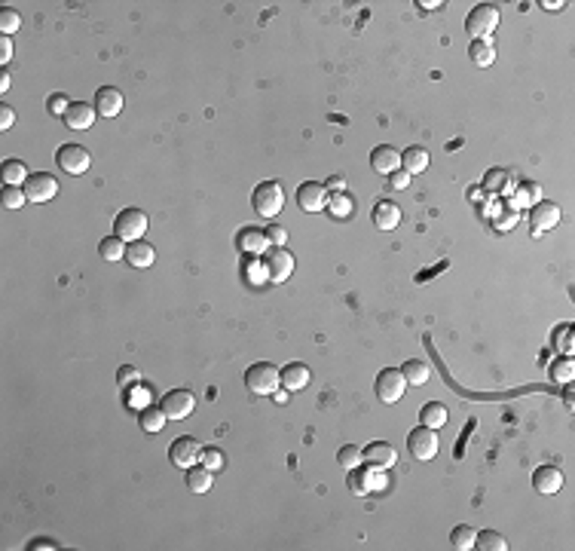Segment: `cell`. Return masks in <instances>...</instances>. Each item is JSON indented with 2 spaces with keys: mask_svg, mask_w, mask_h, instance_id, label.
<instances>
[{
  "mask_svg": "<svg viewBox=\"0 0 575 551\" xmlns=\"http://www.w3.org/2000/svg\"><path fill=\"white\" fill-rule=\"evenodd\" d=\"M389 184H392L395 190H404V187H410V174H407L404 169H398V172L389 174Z\"/></svg>",
  "mask_w": 575,
  "mask_h": 551,
  "instance_id": "f6af8a7d",
  "label": "cell"
},
{
  "mask_svg": "<svg viewBox=\"0 0 575 551\" xmlns=\"http://www.w3.org/2000/svg\"><path fill=\"white\" fill-rule=\"evenodd\" d=\"M475 548H484V551H508V539L502 536V533H496V530H484V533H478Z\"/></svg>",
  "mask_w": 575,
  "mask_h": 551,
  "instance_id": "d6a6232c",
  "label": "cell"
},
{
  "mask_svg": "<svg viewBox=\"0 0 575 551\" xmlns=\"http://www.w3.org/2000/svg\"><path fill=\"white\" fill-rule=\"evenodd\" d=\"M401 165H404V172L407 174H420L429 169V150L420 144H413V147H407V150L401 153Z\"/></svg>",
  "mask_w": 575,
  "mask_h": 551,
  "instance_id": "d4e9b609",
  "label": "cell"
},
{
  "mask_svg": "<svg viewBox=\"0 0 575 551\" xmlns=\"http://www.w3.org/2000/svg\"><path fill=\"white\" fill-rule=\"evenodd\" d=\"M123 92H119L117 86H101L95 92V110L98 117H117L119 110H123Z\"/></svg>",
  "mask_w": 575,
  "mask_h": 551,
  "instance_id": "d6986e66",
  "label": "cell"
},
{
  "mask_svg": "<svg viewBox=\"0 0 575 551\" xmlns=\"http://www.w3.org/2000/svg\"><path fill=\"white\" fill-rule=\"evenodd\" d=\"M13 59V40L6 34H0V61H9Z\"/></svg>",
  "mask_w": 575,
  "mask_h": 551,
  "instance_id": "c3c4849f",
  "label": "cell"
},
{
  "mask_svg": "<svg viewBox=\"0 0 575 551\" xmlns=\"http://www.w3.org/2000/svg\"><path fill=\"white\" fill-rule=\"evenodd\" d=\"M530 224L535 227V236L539 233H548V230H554L560 224V206L557 202H535L533 211H530Z\"/></svg>",
  "mask_w": 575,
  "mask_h": 551,
  "instance_id": "9a60e30c",
  "label": "cell"
},
{
  "mask_svg": "<svg viewBox=\"0 0 575 551\" xmlns=\"http://www.w3.org/2000/svg\"><path fill=\"white\" fill-rule=\"evenodd\" d=\"M0 199H4L6 208H22L25 202H28V193H25V187H16V184H4Z\"/></svg>",
  "mask_w": 575,
  "mask_h": 551,
  "instance_id": "d590c367",
  "label": "cell"
},
{
  "mask_svg": "<svg viewBox=\"0 0 575 551\" xmlns=\"http://www.w3.org/2000/svg\"><path fill=\"white\" fill-rule=\"evenodd\" d=\"M379 472H383V468H379V466H364V463H361L358 468H349V490L352 493H355V496H367L370 490H374V487H377V475Z\"/></svg>",
  "mask_w": 575,
  "mask_h": 551,
  "instance_id": "2e32d148",
  "label": "cell"
},
{
  "mask_svg": "<svg viewBox=\"0 0 575 551\" xmlns=\"http://www.w3.org/2000/svg\"><path fill=\"white\" fill-rule=\"evenodd\" d=\"M114 233L123 239V242H138L147 233V215L141 208H123L114 220Z\"/></svg>",
  "mask_w": 575,
  "mask_h": 551,
  "instance_id": "277c9868",
  "label": "cell"
},
{
  "mask_svg": "<svg viewBox=\"0 0 575 551\" xmlns=\"http://www.w3.org/2000/svg\"><path fill=\"white\" fill-rule=\"evenodd\" d=\"M496 28H499V6H493V4L471 6V13L466 18V31L475 37V40H493Z\"/></svg>",
  "mask_w": 575,
  "mask_h": 551,
  "instance_id": "7a4b0ae2",
  "label": "cell"
},
{
  "mask_svg": "<svg viewBox=\"0 0 575 551\" xmlns=\"http://www.w3.org/2000/svg\"><path fill=\"white\" fill-rule=\"evenodd\" d=\"M25 193H28V202H40L43 206V202L59 196V181H55L49 172H37L25 181Z\"/></svg>",
  "mask_w": 575,
  "mask_h": 551,
  "instance_id": "30bf717a",
  "label": "cell"
},
{
  "mask_svg": "<svg viewBox=\"0 0 575 551\" xmlns=\"http://www.w3.org/2000/svg\"><path fill=\"white\" fill-rule=\"evenodd\" d=\"M126 261H129V266H135V270H147V266H153V261H156V248L150 242H144V239L129 242Z\"/></svg>",
  "mask_w": 575,
  "mask_h": 551,
  "instance_id": "7402d4cb",
  "label": "cell"
},
{
  "mask_svg": "<svg viewBox=\"0 0 575 551\" xmlns=\"http://www.w3.org/2000/svg\"><path fill=\"white\" fill-rule=\"evenodd\" d=\"M169 456H172V463L178 466V468H190V466H196L199 459H202V444H199L196 438H190V435H181V438L172 441Z\"/></svg>",
  "mask_w": 575,
  "mask_h": 551,
  "instance_id": "8fae6325",
  "label": "cell"
},
{
  "mask_svg": "<svg viewBox=\"0 0 575 551\" xmlns=\"http://www.w3.org/2000/svg\"><path fill=\"white\" fill-rule=\"evenodd\" d=\"M551 377L557 383H572V377H575V362L567 355V358H557V362L551 365Z\"/></svg>",
  "mask_w": 575,
  "mask_h": 551,
  "instance_id": "74e56055",
  "label": "cell"
},
{
  "mask_svg": "<svg viewBox=\"0 0 575 551\" xmlns=\"http://www.w3.org/2000/svg\"><path fill=\"white\" fill-rule=\"evenodd\" d=\"M245 386L251 395H273L282 386V371L270 362H257L245 371Z\"/></svg>",
  "mask_w": 575,
  "mask_h": 551,
  "instance_id": "6da1fadb",
  "label": "cell"
},
{
  "mask_svg": "<svg viewBox=\"0 0 575 551\" xmlns=\"http://www.w3.org/2000/svg\"><path fill=\"white\" fill-rule=\"evenodd\" d=\"M129 401H132V408L141 410V408H147V404H150V392H147L144 386H135V389H132V398H129Z\"/></svg>",
  "mask_w": 575,
  "mask_h": 551,
  "instance_id": "7bdbcfd3",
  "label": "cell"
},
{
  "mask_svg": "<svg viewBox=\"0 0 575 551\" xmlns=\"http://www.w3.org/2000/svg\"><path fill=\"white\" fill-rule=\"evenodd\" d=\"M364 463L370 466H379V468H392L398 463V454L389 441H374L367 450H364Z\"/></svg>",
  "mask_w": 575,
  "mask_h": 551,
  "instance_id": "603a6c76",
  "label": "cell"
},
{
  "mask_svg": "<svg viewBox=\"0 0 575 551\" xmlns=\"http://www.w3.org/2000/svg\"><path fill=\"white\" fill-rule=\"evenodd\" d=\"M28 548H31V551H37V548H49V551H52V548H59V545H55L52 539H34Z\"/></svg>",
  "mask_w": 575,
  "mask_h": 551,
  "instance_id": "f907efd6",
  "label": "cell"
},
{
  "mask_svg": "<svg viewBox=\"0 0 575 551\" xmlns=\"http://www.w3.org/2000/svg\"><path fill=\"white\" fill-rule=\"evenodd\" d=\"M236 248L242 254L257 257V254H263L266 248H270V236H266V230H261V227H242L239 230V236H236Z\"/></svg>",
  "mask_w": 575,
  "mask_h": 551,
  "instance_id": "5bb4252c",
  "label": "cell"
},
{
  "mask_svg": "<svg viewBox=\"0 0 575 551\" xmlns=\"http://www.w3.org/2000/svg\"><path fill=\"white\" fill-rule=\"evenodd\" d=\"M328 187H331V190H337V193H343V187H346V181H343L340 174H333V178L328 181Z\"/></svg>",
  "mask_w": 575,
  "mask_h": 551,
  "instance_id": "f5cc1de1",
  "label": "cell"
},
{
  "mask_svg": "<svg viewBox=\"0 0 575 551\" xmlns=\"http://www.w3.org/2000/svg\"><path fill=\"white\" fill-rule=\"evenodd\" d=\"M475 539H478V530L475 527H456L450 533V542H453V548H459V551H468V548H475Z\"/></svg>",
  "mask_w": 575,
  "mask_h": 551,
  "instance_id": "e575fe53",
  "label": "cell"
},
{
  "mask_svg": "<svg viewBox=\"0 0 575 551\" xmlns=\"http://www.w3.org/2000/svg\"><path fill=\"white\" fill-rule=\"evenodd\" d=\"M55 162L68 174H86L92 165V153L83 144H61L59 153H55Z\"/></svg>",
  "mask_w": 575,
  "mask_h": 551,
  "instance_id": "52a82bcc",
  "label": "cell"
},
{
  "mask_svg": "<svg viewBox=\"0 0 575 551\" xmlns=\"http://www.w3.org/2000/svg\"><path fill=\"white\" fill-rule=\"evenodd\" d=\"M297 206H300L303 211H321V208H328V187L319 181H306L297 187Z\"/></svg>",
  "mask_w": 575,
  "mask_h": 551,
  "instance_id": "7c38bea8",
  "label": "cell"
},
{
  "mask_svg": "<svg viewBox=\"0 0 575 551\" xmlns=\"http://www.w3.org/2000/svg\"><path fill=\"white\" fill-rule=\"evenodd\" d=\"M266 236H270V245H285L288 242V230L279 224H270L266 227Z\"/></svg>",
  "mask_w": 575,
  "mask_h": 551,
  "instance_id": "ee69618b",
  "label": "cell"
},
{
  "mask_svg": "<svg viewBox=\"0 0 575 551\" xmlns=\"http://www.w3.org/2000/svg\"><path fill=\"white\" fill-rule=\"evenodd\" d=\"M16 123V110L9 105H0V129H13Z\"/></svg>",
  "mask_w": 575,
  "mask_h": 551,
  "instance_id": "bcb514c9",
  "label": "cell"
},
{
  "mask_svg": "<svg viewBox=\"0 0 575 551\" xmlns=\"http://www.w3.org/2000/svg\"><path fill=\"white\" fill-rule=\"evenodd\" d=\"M337 463L346 468H358L361 463H364V450H361L358 444H346V447H340V454H337Z\"/></svg>",
  "mask_w": 575,
  "mask_h": 551,
  "instance_id": "836d02e7",
  "label": "cell"
},
{
  "mask_svg": "<svg viewBox=\"0 0 575 551\" xmlns=\"http://www.w3.org/2000/svg\"><path fill=\"white\" fill-rule=\"evenodd\" d=\"M374 389H377V398L386 401V404L401 401V395H404V389H407V380H404L401 367H383V371L377 374Z\"/></svg>",
  "mask_w": 575,
  "mask_h": 551,
  "instance_id": "5b68a950",
  "label": "cell"
},
{
  "mask_svg": "<svg viewBox=\"0 0 575 551\" xmlns=\"http://www.w3.org/2000/svg\"><path fill=\"white\" fill-rule=\"evenodd\" d=\"M370 165H374V172H379V174H392V172L401 169V153H398L392 144H379V147H374V153H370Z\"/></svg>",
  "mask_w": 575,
  "mask_h": 551,
  "instance_id": "ac0fdd59",
  "label": "cell"
},
{
  "mask_svg": "<svg viewBox=\"0 0 575 551\" xmlns=\"http://www.w3.org/2000/svg\"><path fill=\"white\" fill-rule=\"evenodd\" d=\"M263 266H266V273H270L273 282H285L288 276L294 273V254L288 251L285 245H273L263 251Z\"/></svg>",
  "mask_w": 575,
  "mask_h": 551,
  "instance_id": "ba28073f",
  "label": "cell"
},
{
  "mask_svg": "<svg viewBox=\"0 0 575 551\" xmlns=\"http://www.w3.org/2000/svg\"><path fill=\"white\" fill-rule=\"evenodd\" d=\"M554 343H557V349H563V352H572V325H563L560 334H554Z\"/></svg>",
  "mask_w": 575,
  "mask_h": 551,
  "instance_id": "b9f144b4",
  "label": "cell"
},
{
  "mask_svg": "<svg viewBox=\"0 0 575 551\" xmlns=\"http://www.w3.org/2000/svg\"><path fill=\"white\" fill-rule=\"evenodd\" d=\"M135 377H138L135 367H123V371H119V380H123V383H132Z\"/></svg>",
  "mask_w": 575,
  "mask_h": 551,
  "instance_id": "816d5d0a",
  "label": "cell"
},
{
  "mask_svg": "<svg viewBox=\"0 0 575 551\" xmlns=\"http://www.w3.org/2000/svg\"><path fill=\"white\" fill-rule=\"evenodd\" d=\"M352 199L346 196V193H333V196H328V211L333 218H349L352 215Z\"/></svg>",
  "mask_w": 575,
  "mask_h": 551,
  "instance_id": "8d00e7d4",
  "label": "cell"
},
{
  "mask_svg": "<svg viewBox=\"0 0 575 551\" xmlns=\"http://www.w3.org/2000/svg\"><path fill=\"white\" fill-rule=\"evenodd\" d=\"M401 374H404L407 386H425V383L432 380V367L425 365V362H420V358H407L404 367H401Z\"/></svg>",
  "mask_w": 575,
  "mask_h": 551,
  "instance_id": "484cf974",
  "label": "cell"
},
{
  "mask_svg": "<svg viewBox=\"0 0 575 551\" xmlns=\"http://www.w3.org/2000/svg\"><path fill=\"white\" fill-rule=\"evenodd\" d=\"M98 110L95 105H89V101H71L68 114H64V126L73 129V132H86V129H92V123H95Z\"/></svg>",
  "mask_w": 575,
  "mask_h": 551,
  "instance_id": "4fadbf2b",
  "label": "cell"
},
{
  "mask_svg": "<svg viewBox=\"0 0 575 551\" xmlns=\"http://www.w3.org/2000/svg\"><path fill=\"white\" fill-rule=\"evenodd\" d=\"M309 380H312V371H309V367H306L303 362H291V365L282 367V386H285L288 392L306 389V386H309Z\"/></svg>",
  "mask_w": 575,
  "mask_h": 551,
  "instance_id": "44dd1931",
  "label": "cell"
},
{
  "mask_svg": "<svg viewBox=\"0 0 575 551\" xmlns=\"http://www.w3.org/2000/svg\"><path fill=\"white\" fill-rule=\"evenodd\" d=\"M468 59L475 61L478 68H490V64L496 61V46H493V40H471Z\"/></svg>",
  "mask_w": 575,
  "mask_h": 551,
  "instance_id": "83f0119b",
  "label": "cell"
},
{
  "mask_svg": "<svg viewBox=\"0 0 575 551\" xmlns=\"http://www.w3.org/2000/svg\"><path fill=\"white\" fill-rule=\"evenodd\" d=\"M502 178H505V172H499V169L490 172V174H487V187H490V190H499V187H502Z\"/></svg>",
  "mask_w": 575,
  "mask_h": 551,
  "instance_id": "681fc988",
  "label": "cell"
},
{
  "mask_svg": "<svg viewBox=\"0 0 575 551\" xmlns=\"http://www.w3.org/2000/svg\"><path fill=\"white\" fill-rule=\"evenodd\" d=\"M273 398H275V404H288V389H275Z\"/></svg>",
  "mask_w": 575,
  "mask_h": 551,
  "instance_id": "11a10c76",
  "label": "cell"
},
{
  "mask_svg": "<svg viewBox=\"0 0 575 551\" xmlns=\"http://www.w3.org/2000/svg\"><path fill=\"white\" fill-rule=\"evenodd\" d=\"M68 107H71L68 95H61V92H55V95H49V114H55V117H64V114H68Z\"/></svg>",
  "mask_w": 575,
  "mask_h": 551,
  "instance_id": "60d3db41",
  "label": "cell"
},
{
  "mask_svg": "<svg viewBox=\"0 0 575 551\" xmlns=\"http://www.w3.org/2000/svg\"><path fill=\"white\" fill-rule=\"evenodd\" d=\"M160 408L165 410V417L169 420H187L193 413V408H196V395H193L190 389H172V392H165Z\"/></svg>",
  "mask_w": 575,
  "mask_h": 551,
  "instance_id": "9c48e42d",
  "label": "cell"
},
{
  "mask_svg": "<svg viewBox=\"0 0 575 551\" xmlns=\"http://www.w3.org/2000/svg\"><path fill=\"white\" fill-rule=\"evenodd\" d=\"M438 429H429V426H420L407 435V450H410L413 459L420 463H429V459L438 456Z\"/></svg>",
  "mask_w": 575,
  "mask_h": 551,
  "instance_id": "8992f818",
  "label": "cell"
},
{
  "mask_svg": "<svg viewBox=\"0 0 575 551\" xmlns=\"http://www.w3.org/2000/svg\"><path fill=\"white\" fill-rule=\"evenodd\" d=\"M251 206L261 218H275L279 211L285 208V190L282 184L275 181H263L254 187V196H251Z\"/></svg>",
  "mask_w": 575,
  "mask_h": 551,
  "instance_id": "3957f363",
  "label": "cell"
},
{
  "mask_svg": "<svg viewBox=\"0 0 575 551\" xmlns=\"http://www.w3.org/2000/svg\"><path fill=\"white\" fill-rule=\"evenodd\" d=\"M420 6H422V9H438V6H444V4H441V0H434V4H432V0H420Z\"/></svg>",
  "mask_w": 575,
  "mask_h": 551,
  "instance_id": "680465c9",
  "label": "cell"
},
{
  "mask_svg": "<svg viewBox=\"0 0 575 551\" xmlns=\"http://www.w3.org/2000/svg\"><path fill=\"white\" fill-rule=\"evenodd\" d=\"M224 463H227V459H224V454H220L218 447H202V466H206V468H211V472H220Z\"/></svg>",
  "mask_w": 575,
  "mask_h": 551,
  "instance_id": "ab89813d",
  "label": "cell"
},
{
  "mask_svg": "<svg viewBox=\"0 0 575 551\" xmlns=\"http://www.w3.org/2000/svg\"><path fill=\"white\" fill-rule=\"evenodd\" d=\"M9 80H13V77H9L6 71H0V92H6V89H9Z\"/></svg>",
  "mask_w": 575,
  "mask_h": 551,
  "instance_id": "6f0895ef",
  "label": "cell"
},
{
  "mask_svg": "<svg viewBox=\"0 0 575 551\" xmlns=\"http://www.w3.org/2000/svg\"><path fill=\"white\" fill-rule=\"evenodd\" d=\"M539 6H545V9H548V13H557V9H563L567 4H560V0H557V4H554V0H542Z\"/></svg>",
  "mask_w": 575,
  "mask_h": 551,
  "instance_id": "db71d44e",
  "label": "cell"
},
{
  "mask_svg": "<svg viewBox=\"0 0 575 551\" xmlns=\"http://www.w3.org/2000/svg\"><path fill=\"white\" fill-rule=\"evenodd\" d=\"M447 420H450V413H447V408H444L441 401H429V404H422V410H420V422H422V426H429V429H441V426H447Z\"/></svg>",
  "mask_w": 575,
  "mask_h": 551,
  "instance_id": "4316f807",
  "label": "cell"
},
{
  "mask_svg": "<svg viewBox=\"0 0 575 551\" xmlns=\"http://www.w3.org/2000/svg\"><path fill=\"white\" fill-rule=\"evenodd\" d=\"M533 202H542V187L535 181H523L514 193V206L517 208H533Z\"/></svg>",
  "mask_w": 575,
  "mask_h": 551,
  "instance_id": "4dcf8cb0",
  "label": "cell"
},
{
  "mask_svg": "<svg viewBox=\"0 0 575 551\" xmlns=\"http://www.w3.org/2000/svg\"><path fill=\"white\" fill-rule=\"evenodd\" d=\"M165 410L162 408H153V404H147V408H141V413H138V422H141L144 432H160L165 429Z\"/></svg>",
  "mask_w": 575,
  "mask_h": 551,
  "instance_id": "f546056e",
  "label": "cell"
},
{
  "mask_svg": "<svg viewBox=\"0 0 575 551\" xmlns=\"http://www.w3.org/2000/svg\"><path fill=\"white\" fill-rule=\"evenodd\" d=\"M184 484H187L190 493H208L211 484H215V472L206 466H190L187 475H184Z\"/></svg>",
  "mask_w": 575,
  "mask_h": 551,
  "instance_id": "cb8c5ba5",
  "label": "cell"
},
{
  "mask_svg": "<svg viewBox=\"0 0 575 551\" xmlns=\"http://www.w3.org/2000/svg\"><path fill=\"white\" fill-rule=\"evenodd\" d=\"M0 174H4V184H16V187H25V181L31 178L22 160H6L4 169H0Z\"/></svg>",
  "mask_w": 575,
  "mask_h": 551,
  "instance_id": "1f68e13d",
  "label": "cell"
},
{
  "mask_svg": "<svg viewBox=\"0 0 575 551\" xmlns=\"http://www.w3.org/2000/svg\"><path fill=\"white\" fill-rule=\"evenodd\" d=\"M533 487L539 490L542 496H551V493H557L560 487H563V472L557 466H539L533 472Z\"/></svg>",
  "mask_w": 575,
  "mask_h": 551,
  "instance_id": "e0dca14e",
  "label": "cell"
},
{
  "mask_svg": "<svg viewBox=\"0 0 575 551\" xmlns=\"http://www.w3.org/2000/svg\"><path fill=\"white\" fill-rule=\"evenodd\" d=\"M126 248H129V242H123V239L114 233V236H107L98 242V254L105 257V261L117 263V261H126Z\"/></svg>",
  "mask_w": 575,
  "mask_h": 551,
  "instance_id": "f1b7e54d",
  "label": "cell"
},
{
  "mask_svg": "<svg viewBox=\"0 0 575 551\" xmlns=\"http://www.w3.org/2000/svg\"><path fill=\"white\" fill-rule=\"evenodd\" d=\"M370 218H374V227H379V230H395L401 224V208L392 199H379L374 211H370Z\"/></svg>",
  "mask_w": 575,
  "mask_h": 551,
  "instance_id": "ffe728a7",
  "label": "cell"
},
{
  "mask_svg": "<svg viewBox=\"0 0 575 551\" xmlns=\"http://www.w3.org/2000/svg\"><path fill=\"white\" fill-rule=\"evenodd\" d=\"M18 28H22V18H18V13H16L13 6H4V9H0V34L13 37Z\"/></svg>",
  "mask_w": 575,
  "mask_h": 551,
  "instance_id": "f35d334b",
  "label": "cell"
},
{
  "mask_svg": "<svg viewBox=\"0 0 575 551\" xmlns=\"http://www.w3.org/2000/svg\"><path fill=\"white\" fill-rule=\"evenodd\" d=\"M248 276H251V282H254V285H261L263 279H270L266 266H261V263H248Z\"/></svg>",
  "mask_w": 575,
  "mask_h": 551,
  "instance_id": "7dc6e473",
  "label": "cell"
},
{
  "mask_svg": "<svg viewBox=\"0 0 575 551\" xmlns=\"http://www.w3.org/2000/svg\"><path fill=\"white\" fill-rule=\"evenodd\" d=\"M563 398H567V408L572 410V408H575V398H572V383H567V392H563Z\"/></svg>",
  "mask_w": 575,
  "mask_h": 551,
  "instance_id": "9f6ffc18",
  "label": "cell"
}]
</instances>
